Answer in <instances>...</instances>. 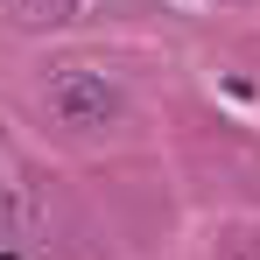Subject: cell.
<instances>
[{"label": "cell", "instance_id": "cell-2", "mask_svg": "<svg viewBox=\"0 0 260 260\" xmlns=\"http://www.w3.org/2000/svg\"><path fill=\"white\" fill-rule=\"evenodd\" d=\"M56 225V211H49V190L36 183V169L0 141V232H14V239H36V232H49Z\"/></svg>", "mask_w": 260, "mask_h": 260}, {"label": "cell", "instance_id": "cell-3", "mask_svg": "<svg viewBox=\"0 0 260 260\" xmlns=\"http://www.w3.org/2000/svg\"><path fill=\"white\" fill-rule=\"evenodd\" d=\"M21 28H63V21H85L99 0H0Z\"/></svg>", "mask_w": 260, "mask_h": 260}, {"label": "cell", "instance_id": "cell-1", "mask_svg": "<svg viewBox=\"0 0 260 260\" xmlns=\"http://www.w3.org/2000/svg\"><path fill=\"white\" fill-rule=\"evenodd\" d=\"M120 78L113 71H99V63H63V71H49L43 78V113L56 120L63 134H99L120 120Z\"/></svg>", "mask_w": 260, "mask_h": 260}]
</instances>
